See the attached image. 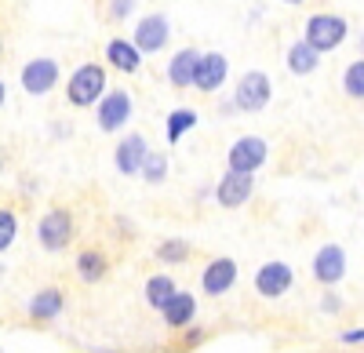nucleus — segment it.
<instances>
[{"label":"nucleus","instance_id":"nucleus-1","mask_svg":"<svg viewBox=\"0 0 364 353\" xmlns=\"http://www.w3.org/2000/svg\"><path fill=\"white\" fill-rule=\"evenodd\" d=\"M106 92V66L99 63H84L73 70V77L66 80V102L77 106V109H87L95 106Z\"/></svg>","mask_w":364,"mask_h":353},{"label":"nucleus","instance_id":"nucleus-2","mask_svg":"<svg viewBox=\"0 0 364 353\" xmlns=\"http://www.w3.org/2000/svg\"><path fill=\"white\" fill-rule=\"evenodd\" d=\"M350 33V26L343 15H331V11H317L306 18V26H302V40H306L310 48H317L321 55L324 51H336Z\"/></svg>","mask_w":364,"mask_h":353},{"label":"nucleus","instance_id":"nucleus-3","mask_svg":"<svg viewBox=\"0 0 364 353\" xmlns=\"http://www.w3.org/2000/svg\"><path fill=\"white\" fill-rule=\"evenodd\" d=\"M269 95H273V84L262 70H248L245 77L237 80V92H233V106L240 113H262L269 106Z\"/></svg>","mask_w":364,"mask_h":353},{"label":"nucleus","instance_id":"nucleus-4","mask_svg":"<svg viewBox=\"0 0 364 353\" xmlns=\"http://www.w3.org/2000/svg\"><path fill=\"white\" fill-rule=\"evenodd\" d=\"M73 233H77V226H73V215H70L66 208H51V212H44V219L37 222V241H41L44 251H63V248H70Z\"/></svg>","mask_w":364,"mask_h":353},{"label":"nucleus","instance_id":"nucleus-5","mask_svg":"<svg viewBox=\"0 0 364 353\" xmlns=\"http://www.w3.org/2000/svg\"><path fill=\"white\" fill-rule=\"evenodd\" d=\"M266 157H269L266 139H259V135H240V139L230 146V153H226V168H230V171H248V175H255V171L266 164Z\"/></svg>","mask_w":364,"mask_h":353},{"label":"nucleus","instance_id":"nucleus-6","mask_svg":"<svg viewBox=\"0 0 364 353\" xmlns=\"http://www.w3.org/2000/svg\"><path fill=\"white\" fill-rule=\"evenodd\" d=\"M95 116L102 131H120L132 121V95L124 87H113V92H102V99L95 102Z\"/></svg>","mask_w":364,"mask_h":353},{"label":"nucleus","instance_id":"nucleus-7","mask_svg":"<svg viewBox=\"0 0 364 353\" xmlns=\"http://www.w3.org/2000/svg\"><path fill=\"white\" fill-rule=\"evenodd\" d=\"M255 193V175H248V171H230L226 168V175L219 179V186H215V200L223 204V208H245L248 204V197Z\"/></svg>","mask_w":364,"mask_h":353},{"label":"nucleus","instance_id":"nucleus-8","mask_svg":"<svg viewBox=\"0 0 364 353\" xmlns=\"http://www.w3.org/2000/svg\"><path fill=\"white\" fill-rule=\"evenodd\" d=\"M168 37H171L168 15L154 11V15H142V18H139V26H135V37H132V44H135V48H139L142 55H154V51H161V48L168 44Z\"/></svg>","mask_w":364,"mask_h":353},{"label":"nucleus","instance_id":"nucleus-9","mask_svg":"<svg viewBox=\"0 0 364 353\" xmlns=\"http://www.w3.org/2000/svg\"><path fill=\"white\" fill-rule=\"evenodd\" d=\"M226 73H230V58L223 51H200V63H197V73H193V87L204 95L219 92L226 84Z\"/></svg>","mask_w":364,"mask_h":353},{"label":"nucleus","instance_id":"nucleus-10","mask_svg":"<svg viewBox=\"0 0 364 353\" xmlns=\"http://www.w3.org/2000/svg\"><path fill=\"white\" fill-rule=\"evenodd\" d=\"M58 84V63L55 58H29L22 66V92L26 95H48Z\"/></svg>","mask_w":364,"mask_h":353},{"label":"nucleus","instance_id":"nucleus-11","mask_svg":"<svg viewBox=\"0 0 364 353\" xmlns=\"http://www.w3.org/2000/svg\"><path fill=\"white\" fill-rule=\"evenodd\" d=\"M291 281H295V273H291L288 262H262L259 273H255V291L262 299H281L291 288Z\"/></svg>","mask_w":364,"mask_h":353},{"label":"nucleus","instance_id":"nucleus-12","mask_svg":"<svg viewBox=\"0 0 364 353\" xmlns=\"http://www.w3.org/2000/svg\"><path fill=\"white\" fill-rule=\"evenodd\" d=\"M346 277V251L339 244H324L317 255H314V281L331 288Z\"/></svg>","mask_w":364,"mask_h":353},{"label":"nucleus","instance_id":"nucleus-13","mask_svg":"<svg viewBox=\"0 0 364 353\" xmlns=\"http://www.w3.org/2000/svg\"><path fill=\"white\" fill-rule=\"evenodd\" d=\"M237 284V262L233 259H211L208 266H204V277H200V288H204V295H211V299H219V295H226V291Z\"/></svg>","mask_w":364,"mask_h":353},{"label":"nucleus","instance_id":"nucleus-14","mask_svg":"<svg viewBox=\"0 0 364 353\" xmlns=\"http://www.w3.org/2000/svg\"><path fill=\"white\" fill-rule=\"evenodd\" d=\"M146 153H149V142H146V135L135 131V135H124V139H120L117 153H113V164H117L120 175H139Z\"/></svg>","mask_w":364,"mask_h":353},{"label":"nucleus","instance_id":"nucleus-15","mask_svg":"<svg viewBox=\"0 0 364 353\" xmlns=\"http://www.w3.org/2000/svg\"><path fill=\"white\" fill-rule=\"evenodd\" d=\"M161 317H164V325L175 328V332L190 328L193 317H197V299L190 295V291H178V288H175V295L161 306Z\"/></svg>","mask_w":364,"mask_h":353},{"label":"nucleus","instance_id":"nucleus-16","mask_svg":"<svg viewBox=\"0 0 364 353\" xmlns=\"http://www.w3.org/2000/svg\"><path fill=\"white\" fill-rule=\"evenodd\" d=\"M66 306V295H63V288L51 284V288H41L33 303H29V320H37V325H48V320H55L58 313H63Z\"/></svg>","mask_w":364,"mask_h":353},{"label":"nucleus","instance_id":"nucleus-17","mask_svg":"<svg viewBox=\"0 0 364 353\" xmlns=\"http://www.w3.org/2000/svg\"><path fill=\"white\" fill-rule=\"evenodd\" d=\"M106 63H109L117 73H139L142 51H139L132 40H124V37H113V40L106 44Z\"/></svg>","mask_w":364,"mask_h":353},{"label":"nucleus","instance_id":"nucleus-18","mask_svg":"<svg viewBox=\"0 0 364 353\" xmlns=\"http://www.w3.org/2000/svg\"><path fill=\"white\" fill-rule=\"evenodd\" d=\"M197 63H200V51H197V48H182V51H175V55H171V63H168V80H171V87H193Z\"/></svg>","mask_w":364,"mask_h":353},{"label":"nucleus","instance_id":"nucleus-19","mask_svg":"<svg viewBox=\"0 0 364 353\" xmlns=\"http://www.w3.org/2000/svg\"><path fill=\"white\" fill-rule=\"evenodd\" d=\"M284 63H288V70H291L295 77H310V73L321 66V51L310 48L306 40H295V44L288 48V55H284Z\"/></svg>","mask_w":364,"mask_h":353},{"label":"nucleus","instance_id":"nucleus-20","mask_svg":"<svg viewBox=\"0 0 364 353\" xmlns=\"http://www.w3.org/2000/svg\"><path fill=\"white\" fill-rule=\"evenodd\" d=\"M106 273H109V259H106L99 248L80 251V259H77V277H80L84 284H99Z\"/></svg>","mask_w":364,"mask_h":353},{"label":"nucleus","instance_id":"nucleus-21","mask_svg":"<svg viewBox=\"0 0 364 353\" xmlns=\"http://www.w3.org/2000/svg\"><path fill=\"white\" fill-rule=\"evenodd\" d=\"M171 295H175V281L168 273H154V277L146 281V303L154 306V310H161Z\"/></svg>","mask_w":364,"mask_h":353},{"label":"nucleus","instance_id":"nucleus-22","mask_svg":"<svg viewBox=\"0 0 364 353\" xmlns=\"http://www.w3.org/2000/svg\"><path fill=\"white\" fill-rule=\"evenodd\" d=\"M343 95L353 99V102L364 99V58H353V63L346 66V73H343Z\"/></svg>","mask_w":364,"mask_h":353},{"label":"nucleus","instance_id":"nucleus-23","mask_svg":"<svg viewBox=\"0 0 364 353\" xmlns=\"http://www.w3.org/2000/svg\"><path fill=\"white\" fill-rule=\"evenodd\" d=\"M190 128H197V113H193V109H175V113H168V142H171V146L186 135Z\"/></svg>","mask_w":364,"mask_h":353},{"label":"nucleus","instance_id":"nucleus-24","mask_svg":"<svg viewBox=\"0 0 364 353\" xmlns=\"http://www.w3.org/2000/svg\"><path fill=\"white\" fill-rule=\"evenodd\" d=\"M139 175H142V179H146L149 186L164 183V175H168V157L149 150V153H146V161H142V168H139Z\"/></svg>","mask_w":364,"mask_h":353},{"label":"nucleus","instance_id":"nucleus-25","mask_svg":"<svg viewBox=\"0 0 364 353\" xmlns=\"http://www.w3.org/2000/svg\"><path fill=\"white\" fill-rule=\"evenodd\" d=\"M157 262H171V266L190 262V244L186 241H164V244H157Z\"/></svg>","mask_w":364,"mask_h":353},{"label":"nucleus","instance_id":"nucleus-26","mask_svg":"<svg viewBox=\"0 0 364 353\" xmlns=\"http://www.w3.org/2000/svg\"><path fill=\"white\" fill-rule=\"evenodd\" d=\"M15 233H18V219L11 208H0V251H8L15 244Z\"/></svg>","mask_w":364,"mask_h":353},{"label":"nucleus","instance_id":"nucleus-27","mask_svg":"<svg viewBox=\"0 0 364 353\" xmlns=\"http://www.w3.org/2000/svg\"><path fill=\"white\" fill-rule=\"evenodd\" d=\"M135 8V0H109V8H106V18L109 22H124Z\"/></svg>","mask_w":364,"mask_h":353},{"label":"nucleus","instance_id":"nucleus-28","mask_svg":"<svg viewBox=\"0 0 364 353\" xmlns=\"http://www.w3.org/2000/svg\"><path fill=\"white\" fill-rule=\"evenodd\" d=\"M343 342H346V346H360V342H364V328H350V332H343Z\"/></svg>","mask_w":364,"mask_h":353},{"label":"nucleus","instance_id":"nucleus-29","mask_svg":"<svg viewBox=\"0 0 364 353\" xmlns=\"http://www.w3.org/2000/svg\"><path fill=\"white\" fill-rule=\"evenodd\" d=\"M197 342H204V332L200 328H190L186 332V346H197Z\"/></svg>","mask_w":364,"mask_h":353},{"label":"nucleus","instance_id":"nucleus-30","mask_svg":"<svg viewBox=\"0 0 364 353\" xmlns=\"http://www.w3.org/2000/svg\"><path fill=\"white\" fill-rule=\"evenodd\" d=\"M324 310H328V313H336V310H339V299H336V295H328V299H324Z\"/></svg>","mask_w":364,"mask_h":353},{"label":"nucleus","instance_id":"nucleus-31","mask_svg":"<svg viewBox=\"0 0 364 353\" xmlns=\"http://www.w3.org/2000/svg\"><path fill=\"white\" fill-rule=\"evenodd\" d=\"M4 99H8V87H4V80H0V106H4Z\"/></svg>","mask_w":364,"mask_h":353},{"label":"nucleus","instance_id":"nucleus-32","mask_svg":"<svg viewBox=\"0 0 364 353\" xmlns=\"http://www.w3.org/2000/svg\"><path fill=\"white\" fill-rule=\"evenodd\" d=\"M284 4H306V0H284Z\"/></svg>","mask_w":364,"mask_h":353},{"label":"nucleus","instance_id":"nucleus-33","mask_svg":"<svg viewBox=\"0 0 364 353\" xmlns=\"http://www.w3.org/2000/svg\"><path fill=\"white\" fill-rule=\"evenodd\" d=\"M0 171H4V150H0Z\"/></svg>","mask_w":364,"mask_h":353},{"label":"nucleus","instance_id":"nucleus-34","mask_svg":"<svg viewBox=\"0 0 364 353\" xmlns=\"http://www.w3.org/2000/svg\"><path fill=\"white\" fill-rule=\"evenodd\" d=\"M0 55H4V33H0Z\"/></svg>","mask_w":364,"mask_h":353},{"label":"nucleus","instance_id":"nucleus-35","mask_svg":"<svg viewBox=\"0 0 364 353\" xmlns=\"http://www.w3.org/2000/svg\"><path fill=\"white\" fill-rule=\"evenodd\" d=\"M360 44H364V40H360Z\"/></svg>","mask_w":364,"mask_h":353}]
</instances>
